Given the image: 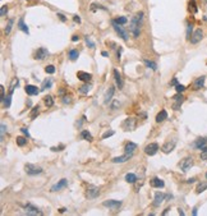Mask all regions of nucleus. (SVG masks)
Returning <instances> with one entry per match:
<instances>
[{
    "mask_svg": "<svg viewBox=\"0 0 207 216\" xmlns=\"http://www.w3.org/2000/svg\"><path fill=\"white\" fill-rule=\"evenodd\" d=\"M101 55H102V56H108L109 54H108V53H106V51H102V53H101Z\"/></svg>",
    "mask_w": 207,
    "mask_h": 216,
    "instance_id": "60",
    "label": "nucleus"
},
{
    "mask_svg": "<svg viewBox=\"0 0 207 216\" xmlns=\"http://www.w3.org/2000/svg\"><path fill=\"white\" fill-rule=\"evenodd\" d=\"M192 214H193L194 216L197 215V207H194V208H193V212H192Z\"/></svg>",
    "mask_w": 207,
    "mask_h": 216,
    "instance_id": "58",
    "label": "nucleus"
},
{
    "mask_svg": "<svg viewBox=\"0 0 207 216\" xmlns=\"http://www.w3.org/2000/svg\"><path fill=\"white\" fill-rule=\"evenodd\" d=\"M175 90H176V92H183V91L185 90V87H184L183 84H179V83H178V84L175 86Z\"/></svg>",
    "mask_w": 207,
    "mask_h": 216,
    "instance_id": "45",
    "label": "nucleus"
},
{
    "mask_svg": "<svg viewBox=\"0 0 207 216\" xmlns=\"http://www.w3.org/2000/svg\"><path fill=\"white\" fill-rule=\"evenodd\" d=\"M192 165H193V159L188 156V157H184V159L179 162V168L185 173V171H188L192 168Z\"/></svg>",
    "mask_w": 207,
    "mask_h": 216,
    "instance_id": "3",
    "label": "nucleus"
},
{
    "mask_svg": "<svg viewBox=\"0 0 207 216\" xmlns=\"http://www.w3.org/2000/svg\"><path fill=\"white\" fill-rule=\"evenodd\" d=\"M64 102H65V104H69L70 102V99H69V96H64Z\"/></svg>",
    "mask_w": 207,
    "mask_h": 216,
    "instance_id": "53",
    "label": "nucleus"
},
{
    "mask_svg": "<svg viewBox=\"0 0 207 216\" xmlns=\"http://www.w3.org/2000/svg\"><path fill=\"white\" fill-rule=\"evenodd\" d=\"M206 179H207V173H206Z\"/></svg>",
    "mask_w": 207,
    "mask_h": 216,
    "instance_id": "61",
    "label": "nucleus"
},
{
    "mask_svg": "<svg viewBox=\"0 0 207 216\" xmlns=\"http://www.w3.org/2000/svg\"><path fill=\"white\" fill-rule=\"evenodd\" d=\"M206 143H207V138H199L193 143V147L198 148V150H202L203 147H206Z\"/></svg>",
    "mask_w": 207,
    "mask_h": 216,
    "instance_id": "20",
    "label": "nucleus"
},
{
    "mask_svg": "<svg viewBox=\"0 0 207 216\" xmlns=\"http://www.w3.org/2000/svg\"><path fill=\"white\" fill-rule=\"evenodd\" d=\"M143 63L146 64V65H147L148 68H151L152 70H156V69H157V65H156V64H155L153 61H150V60H146V59H145Z\"/></svg>",
    "mask_w": 207,
    "mask_h": 216,
    "instance_id": "33",
    "label": "nucleus"
},
{
    "mask_svg": "<svg viewBox=\"0 0 207 216\" xmlns=\"http://www.w3.org/2000/svg\"><path fill=\"white\" fill-rule=\"evenodd\" d=\"M119 105H120V104H119V101H114V102H113V105H111V107H113V109H116V107H118Z\"/></svg>",
    "mask_w": 207,
    "mask_h": 216,
    "instance_id": "50",
    "label": "nucleus"
},
{
    "mask_svg": "<svg viewBox=\"0 0 207 216\" xmlns=\"http://www.w3.org/2000/svg\"><path fill=\"white\" fill-rule=\"evenodd\" d=\"M18 28L20 31H23L26 35L30 33V30H28V27L24 24V17H20L19 20H18Z\"/></svg>",
    "mask_w": 207,
    "mask_h": 216,
    "instance_id": "19",
    "label": "nucleus"
},
{
    "mask_svg": "<svg viewBox=\"0 0 207 216\" xmlns=\"http://www.w3.org/2000/svg\"><path fill=\"white\" fill-rule=\"evenodd\" d=\"M6 12H8V6H6V5H3V6H2V10H0V16H2V17H5Z\"/></svg>",
    "mask_w": 207,
    "mask_h": 216,
    "instance_id": "44",
    "label": "nucleus"
},
{
    "mask_svg": "<svg viewBox=\"0 0 207 216\" xmlns=\"http://www.w3.org/2000/svg\"><path fill=\"white\" fill-rule=\"evenodd\" d=\"M150 184H151V187H153V188H161V187H164V182L159 178H152Z\"/></svg>",
    "mask_w": 207,
    "mask_h": 216,
    "instance_id": "22",
    "label": "nucleus"
},
{
    "mask_svg": "<svg viewBox=\"0 0 207 216\" xmlns=\"http://www.w3.org/2000/svg\"><path fill=\"white\" fill-rule=\"evenodd\" d=\"M90 88H91V86H90V84H83L78 91H79L81 93H87V92L90 91Z\"/></svg>",
    "mask_w": 207,
    "mask_h": 216,
    "instance_id": "38",
    "label": "nucleus"
},
{
    "mask_svg": "<svg viewBox=\"0 0 207 216\" xmlns=\"http://www.w3.org/2000/svg\"><path fill=\"white\" fill-rule=\"evenodd\" d=\"M78 40H79V37H78V36H73V37H72V41H73V42H77Z\"/></svg>",
    "mask_w": 207,
    "mask_h": 216,
    "instance_id": "57",
    "label": "nucleus"
},
{
    "mask_svg": "<svg viewBox=\"0 0 207 216\" xmlns=\"http://www.w3.org/2000/svg\"><path fill=\"white\" fill-rule=\"evenodd\" d=\"M5 131H6V125L3 123L2 124V140L4 138V134H5Z\"/></svg>",
    "mask_w": 207,
    "mask_h": 216,
    "instance_id": "49",
    "label": "nucleus"
},
{
    "mask_svg": "<svg viewBox=\"0 0 207 216\" xmlns=\"http://www.w3.org/2000/svg\"><path fill=\"white\" fill-rule=\"evenodd\" d=\"M142 19H143V13H138L137 16H134L131 20L129 24V31L133 35V37H138L139 32H141V24H142Z\"/></svg>",
    "mask_w": 207,
    "mask_h": 216,
    "instance_id": "1",
    "label": "nucleus"
},
{
    "mask_svg": "<svg viewBox=\"0 0 207 216\" xmlns=\"http://www.w3.org/2000/svg\"><path fill=\"white\" fill-rule=\"evenodd\" d=\"M45 72H46L47 74H54L55 73V67L54 65H47L45 68Z\"/></svg>",
    "mask_w": 207,
    "mask_h": 216,
    "instance_id": "41",
    "label": "nucleus"
},
{
    "mask_svg": "<svg viewBox=\"0 0 207 216\" xmlns=\"http://www.w3.org/2000/svg\"><path fill=\"white\" fill-rule=\"evenodd\" d=\"M111 23H113V27H114V30L116 31V33H119V36L122 37L124 41H127L128 40V33H127V31H124L123 30V27H122V24H118L115 20H111Z\"/></svg>",
    "mask_w": 207,
    "mask_h": 216,
    "instance_id": "4",
    "label": "nucleus"
},
{
    "mask_svg": "<svg viewBox=\"0 0 207 216\" xmlns=\"http://www.w3.org/2000/svg\"><path fill=\"white\" fill-rule=\"evenodd\" d=\"M113 95H114V87H109L108 92H106V95H105V102H106V104H108L110 100H111Z\"/></svg>",
    "mask_w": 207,
    "mask_h": 216,
    "instance_id": "28",
    "label": "nucleus"
},
{
    "mask_svg": "<svg viewBox=\"0 0 207 216\" xmlns=\"http://www.w3.org/2000/svg\"><path fill=\"white\" fill-rule=\"evenodd\" d=\"M86 42H87V45H88L91 49H94V47H95V44H94V42H92L88 37H86Z\"/></svg>",
    "mask_w": 207,
    "mask_h": 216,
    "instance_id": "46",
    "label": "nucleus"
},
{
    "mask_svg": "<svg viewBox=\"0 0 207 216\" xmlns=\"http://www.w3.org/2000/svg\"><path fill=\"white\" fill-rule=\"evenodd\" d=\"M63 148H64V146H59V147H51V150H53V151H58V150H59V151H61Z\"/></svg>",
    "mask_w": 207,
    "mask_h": 216,
    "instance_id": "52",
    "label": "nucleus"
},
{
    "mask_svg": "<svg viewBox=\"0 0 207 216\" xmlns=\"http://www.w3.org/2000/svg\"><path fill=\"white\" fill-rule=\"evenodd\" d=\"M115 22L118 23V24H125L127 22H128V19L125 18V17H119V18H116V19H114Z\"/></svg>",
    "mask_w": 207,
    "mask_h": 216,
    "instance_id": "39",
    "label": "nucleus"
},
{
    "mask_svg": "<svg viewBox=\"0 0 207 216\" xmlns=\"http://www.w3.org/2000/svg\"><path fill=\"white\" fill-rule=\"evenodd\" d=\"M24 90H26V92H27V95H30V96H32V95H37V93L40 92L39 88L36 87V86H33V84H27Z\"/></svg>",
    "mask_w": 207,
    "mask_h": 216,
    "instance_id": "17",
    "label": "nucleus"
},
{
    "mask_svg": "<svg viewBox=\"0 0 207 216\" xmlns=\"http://www.w3.org/2000/svg\"><path fill=\"white\" fill-rule=\"evenodd\" d=\"M78 55H79V54H78L77 50H70V51H69V58H70V60H76L77 58H78Z\"/></svg>",
    "mask_w": 207,
    "mask_h": 216,
    "instance_id": "35",
    "label": "nucleus"
},
{
    "mask_svg": "<svg viewBox=\"0 0 207 216\" xmlns=\"http://www.w3.org/2000/svg\"><path fill=\"white\" fill-rule=\"evenodd\" d=\"M10 101H12V93H9L8 96L3 99V104H4V107H9V106H10Z\"/></svg>",
    "mask_w": 207,
    "mask_h": 216,
    "instance_id": "31",
    "label": "nucleus"
},
{
    "mask_svg": "<svg viewBox=\"0 0 207 216\" xmlns=\"http://www.w3.org/2000/svg\"><path fill=\"white\" fill-rule=\"evenodd\" d=\"M132 156H133V154H128V152H125L123 156H119V157H114V159H113V162H125V161H128V160H129Z\"/></svg>",
    "mask_w": 207,
    "mask_h": 216,
    "instance_id": "14",
    "label": "nucleus"
},
{
    "mask_svg": "<svg viewBox=\"0 0 207 216\" xmlns=\"http://www.w3.org/2000/svg\"><path fill=\"white\" fill-rule=\"evenodd\" d=\"M125 181L128 183H134L135 181H137V175L133 174V173H128V174L125 175Z\"/></svg>",
    "mask_w": 207,
    "mask_h": 216,
    "instance_id": "27",
    "label": "nucleus"
},
{
    "mask_svg": "<svg viewBox=\"0 0 207 216\" xmlns=\"http://www.w3.org/2000/svg\"><path fill=\"white\" fill-rule=\"evenodd\" d=\"M20 131H22V133H24L27 137H30V133H28V131H27L26 128H20Z\"/></svg>",
    "mask_w": 207,
    "mask_h": 216,
    "instance_id": "51",
    "label": "nucleus"
},
{
    "mask_svg": "<svg viewBox=\"0 0 207 216\" xmlns=\"http://www.w3.org/2000/svg\"><path fill=\"white\" fill-rule=\"evenodd\" d=\"M164 198H165V194L161 193V192H156V194H155V201H153V206H156V207L160 206V205L162 203Z\"/></svg>",
    "mask_w": 207,
    "mask_h": 216,
    "instance_id": "15",
    "label": "nucleus"
},
{
    "mask_svg": "<svg viewBox=\"0 0 207 216\" xmlns=\"http://www.w3.org/2000/svg\"><path fill=\"white\" fill-rule=\"evenodd\" d=\"M174 100H175V104H174V109H179V106H180V104L183 102V100H184V97L182 96V95H176V96H174Z\"/></svg>",
    "mask_w": 207,
    "mask_h": 216,
    "instance_id": "25",
    "label": "nucleus"
},
{
    "mask_svg": "<svg viewBox=\"0 0 207 216\" xmlns=\"http://www.w3.org/2000/svg\"><path fill=\"white\" fill-rule=\"evenodd\" d=\"M170 84H171V86H176V84H178V81H176V78H174V80L170 82Z\"/></svg>",
    "mask_w": 207,
    "mask_h": 216,
    "instance_id": "55",
    "label": "nucleus"
},
{
    "mask_svg": "<svg viewBox=\"0 0 207 216\" xmlns=\"http://www.w3.org/2000/svg\"><path fill=\"white\" fill-rule=\"evenodd\" d=\"M194 181H196V179H194V178H190V179H189V181H188V183H193Z\"/></svg>",
    "mask_w": 207,
    "mask_h": 216,
    "instance_id": "59",
    "label": "nucleus"
},
{
    "mask_svg": "<svg viewBox=\"0 0 207 216\" xmlns=\"http://www.w3.org/2000/svg\"><path fill=\"white\" fill-rule=\"evenodd\" d=\"M81 137L83 140H86V141H92V136H91V133L88 132V131H82V133H81Z\"/></svg>",
    "mask_w": 207,
    "mask_h": 216,
    "instance_id": "29",
    "label": "nucleus"
},
{
    "mask_svg": "<svg viewBox=\"0 0 207 216\" xmlns=\"http://www.w3.org/2000/svg\"><path fill=\"white\" fill-rule=\"evenodd\" d=\"M190 32H192V24L189 23L188 24V30H187V39H190V36H192Z\"/></svg>",
    "mask_w": 207,
    "mask_h": 216,
    "instance_id": "48",
    "label": "nucleus"
},
{
    "mask_svg": "<svg viewBox=\"0 0 207 216\" xmlns=\"http://www.w3.org/2000/svg\"><path fill=\"white\" fill-rule=\"evenodd\" d=\"M24 210H26V214L27 215H41V211L39 210V208H36L35 206H32V205H26V207H24Z\"/></svg>",
    "mask_w": 207,
    "mask_h": 216,
    "instance_id": "11",
    "label": "nucleus"
},
{
    "mask_svg": "<svg viewBox=\"0 0 207 216\" xmlns=\"http://www.w3.org/2000/svg\"><path fill=\"white\" fill-rule=\"evenodd\" d=\"M157 151H159V145H157V143H155V142L150 143V145H147L145 147V154L148 155V156H153Z\"/></svg>",
    "mask_w": 207,
    "mask_h": 216,
    "instance_id": "6",
    "label": "nucleus"
},
{
    "mask_svg": "<svg viewBox=\"0 0 207 216\" xmlns=\"http://www.w3.org/2000/svg\"><path fill=\"white\" fill-rule=\"evenodd\" d=\"M206 189H207V182H201V183H198L197 188H196V192L197 193H202Z\"/></svg>",
    "mask_w": 207,
    "mask_h": 216,
    "instance_id": "26",
    "label": "nucleus"
},
{
    "mask_svg": "<svg viewBox=\"0 0 207 216\" xmlns=\"http://www.w3.org/2000/svg\"><path fill=\"white\" fill-rule=\"evenodd\" d=\"M100 194V189L96 188V187H90L88 191H87V197L88 198H96Z\"/></svg>",
    "mask_w": 207,
    "mask_h": 216,
    "instance_id": "18",
    "label": "nucleus"
},
{
    "mask_svg": "<svg viewBox=\"0 0 207 216\" xmlns=\"http://www.w3.org/2000/svg\"><path fill=\"white\" fill-rule=\"evenodd\" d=\"M113 73H114V77H115V81H116V84H118V87L119 88H123V80H122V76H120V73L116 70V69H114L113 70Z\"/></svg>",
    "mask_w": 207,
    "mask_h": 216,
    "instance_id": "21",
    "label": "nucleus"
},
{
    "mask_svg": "<svg viewBox=\"0 0 207 216\" xmlns=\"http://www.w3.org/2000/svg\"><path fill=\"white\" fill-rule=\"evenodd\" d=\"M203 39V31L201 30V28H198V30H196L194 32H193V35L190 36V42L192 44H198L199 41H201Z\"/></svg>",
    "mask_w": 207,
    "mask_h": 216,
    "instance_id": "5",
    "label": "nucleus"
},
{
    "mask_svg": "<svg viewBox=\"0 0 207 216\" xmlns=\"http://www.w3.org/2000/svg\"><path fill=\"white\" fill-rule=\"evenodd\" d=\"M27 143V138L24 137H17V145L18 146H24Z\"/></svg>",
    "mask_w": 207,
    "mask_h": 216,
    "instance_id": "34",
    "label": "nucleus"
},
{
    "mask_svg": "<svg viewBox=\"0 0 207 216\" xmlns=\"http://www.w3.org/2000/svg\"><path fill=\"white\" fill-rule=\"evenodd\" d=\"M24 170L28 175H37V174H41L42 173V169L40 166H37V165H35V164H26Z\"/></svg>",
    "mask_w": 207,
    "mask_h": 216,
    "instance_id": "2",
    "label": "nucleus"
},
{
    "mask_svg": "<svg viewBox=\"0 0 207 216\" xmlns=\"http://www.w3.org/2000/svg\"><path fill=\"white\" fill-rule=\"evenodd\" d=\"M201 159H202V160H207V147H203V148H202Z\"/></svg>",
    "mask_w": 207,
    "mask_h": 216,
    "instance_id": "43",
    "label": "nucleus"
},
{
    "mask_svg": "<svg viewBox=\"0 0 207 216\" xmlns=\"http://www.w3.org/2000/svg\"><path fill=\"white\" fill-rule=\"evenodd\" d=\"M168 118V113H166V110H161L157 115H156V121L157 123H160V121H164Z\"/></svg>",
    "mask_w": 207,
    "mask_h": 216,
    "instance_id": "24",
    "label": "nucleus"
},
{
    "mask_svg": "<svg viewBox=\"0 0 207 216\" xmlns=\"http://www.w3.org/2000/svg\"><path fill=\"white\" fill-rule=\"evenodd\" d=\"M105 207H109L110 210H114V211H116L119 210V207L122 206V202L120 201H114V199H109V201H105V202L102 203Z\"/></svg>",
    "mask_w": 207,
    "mask_h": 216,
    "instance_id": "7",
    "label": "nucleus"
},
{
    "mask_svg": "<svg viewBox=\"0 0 207 216\" xmlns=\"http://www.w3.org/2000/svg\"><path fill=\"white\" fill-rule=\"evenodd\" d=\"M58 17H59V18H60V19L63 20V22H65V20H67V18H65V17H64V16H63V14H61V13H59V14H58Z\"/></svg>",
    "mask_w": 207,
    "mask_h": 216,
    "instance_id": "54",
    "label": "nucleus"
},
{
    "mask_svg": "<svg viewBox=\"0 0 207 216\" xmlns=\"http://www.w3.org/2000/svg\"><path fill=\"white\" fill-rule=\"evenodd\" d=\"M77 77H78V80H81V81H83V82H90L91 78H92V76H91L90 73H87V72H82V70L78 72Z\"/></svg>",
    "mask_w": 207,
    "mask_h": 216,
    "instance_id": "12",
    "label": "nucleus"
},
{
    "mask_svg": "<svg viewBox=\"0 0 207 216\" xmlns=\"http://www.w3.org/2000/svg\"><path fill=\"white\" fill-rule=\"evenodd\" d=\"M39 113H40V110H39V106H35L33 109H32V111H31V115H30L31 119H35V118H36L37 115H39Z\"/></svg>",
    "mask_w": 207,
    "mask_h": 216,
    "instance_id": "36",
    "label": "nucleus"
},
{
    "mask_svg": "<svg viewBox=\"0 0 207 216\" xmlns=\"http://www.w3.org/2000/svg\"><path fill=\"white\" fill-rule=\"evenodd\" d=\"M47 54H49V51H47L45 47H40V49H37L36 54H35V59L42 60V59H45V58L47 56Z\"/></svg>",
    "mask_w": 207,
    "mask_h": 216,
    "instance_id": "9",
    "label": "nucleus"
},
{
    "mask_svg": "<svg viewBox=\"0 0 207 216\" xmlns=\"http://www.w3.org/2000/svg\"><path fill=\"white\" fill-rule=\"evenodd\" d=\"M73 19H74V22H78V23L81 22V18H79V17H77V16H74V18H73Z\"/></svg>",
    "mask_w": 207,
    "mask_h": 216,
    "instance_id": "56",
    "label": "nucleus"
},
{
    "mask_svg": "<svg viewBox=\"0 0 207 216\" xmlns=\"http://www.w3.org/2000/svg\"><path fill=\"white\" fill-rule=\"evenodd\" d=\"M205 81H206V77H205V76L198 77L197 80L193 82V88H194V90H199V88H202V87H203V84H205Z\"/></svg>",
    "mask_w": 207,
    "mask_h": 216,
    "instance_id": "13",
    "label": "nucleus"
},
{
    "mask_svg": "<svg viewBox=\"0 0 207 216\" xmlns=\"http://www.w3.org/2000/svg\"><path fill=\"white\" fill-rule=\"evenodd\" d=\"M189 9L192 10V12H193V13H196L197 12V6H196V2H194V0H190V3H189Z\"/></svg>",
    "mask_w": 207,
    "mask_h": 216,
    "instance_id": "42",
    "label": "nucleus"
},
{
    "mask_svg": "<svg viewBox=\"0 0 207 216\" xmlns=\"http://www.w3.org/2000/svg\"><path fill=\"white\" fill-rule=\"evenodd\" d=\"M135 148H137V145H135V143H133V142H129V143H127V145H125V152H128V154H134Z\"/></svg>",
    "mask_w": 207,
    "mask_h": 216,
    "instance_id": "23",
    "label": "nucleus"
},
{
    "mask_svg": "<svg viewBox=\"0 0 207 216\" xmlns=\"http://www.w3.org/2000/svg\"><path fill=\"white\" fill-rule=\"evenodd\" d=\"M123 127L125 129H134L135 128V119L134 118H128L124 120L123 123Z\"/></svg>",
    "mask_w": 207,
    "mask_h": 216,
    "instance_id": "16",
    "label": "nucleus"
},
{
    "mask_svg": "<svg viewBox=\"0 0 207 216\" xmlns=\"http://www.w3.org/2000/svg\"><path fill=\"white\" fill-rule=\"evenodd\" d=\"M68 185V181L67 179H60V182H58L56 184H54L51 187V192H56V191H60L61 188H65Z\"/></svg>",
    "mask_w": 207,
    "mask_h": 216,
    "instance_id": "10",
    "label": "nucleus"
},
{
    "mask_svg": "<svg viewBox=\"0 0 207 216\" xmlns=\"http://www.w3.org/2000/svg\"><path fill=\"white\" fill-rule=\"evenodd\" d=\"M175 143H176V140L174 138V140H171V142L170 141H168L165 145L162 146V151L165 154H169V152H171V151L174 150V147H175Z\"/></svg>",
    "mask_w": 207,
    "mask_h": 216,
    "instance_id": "8",
    "label": "nucleus"
},
{
    "mask_svg": "<svg viewBox=\"0 0 207 216\" xmlns=\"http://www.w3.org/2000/svg\"><path fill=\"white\" fill-rule=\"evenodd\" d=\"M13 23H14V19H9L8 20V24L5 27V35H9L10 31H12V27H13Z\"/></svg>",
    "mask_w": 207,
    "mask_h": 216,
    "instance_id": "32",
    "label": "nucleus"
},
{
    "mask_svg": "<svg viewBox=\"0 0 207 216\" xmlns=\"http://www.w3.org/2000/svg\"><path fill=\"white\" fill-rule=\"evenodd\" d=\"M114 134V131H108L104 136H102V140H105V138H108V137H110V136H113Z\"/></svg>",
    "mask_w": 207,
    "mask_h": 216,
    "instance_id": "47",
    "label": "nucleus"
},
{
    "mask_svg": "<svg viewBox=\"0 0 207 216\" xmlns=\"http://www.w3.org/2000/svg\"><path fill=\"white\" fill-rule=\"evenodd\" d=\"M51 83H53V81L51 80H45L44 81V83H42V91L44 90H46V88H50V86H51Z\"/></svg>",
    "mask_w": 207,
    "mask_h": 216,
    "instance_id": "37",
    "label": "nucleus"
},
{
    "mask_svg": "<svg viewBox=\"0 0 207 216\" xmlns=\"http://www.w3.org/2000/svg\"><path fill=\"white\" fill-rule=\"evenodd\" d=\"M44 102H45V105H46L47 107H51V106L54 105V100H53V97H51V96H45V99H44Z\"/></svg>",
    "mask_w": 207,
    "mask_h": 216,
    "instance_id": "30",
    "label": "nucleus"
},
{
    "mask_svg": "<svg viewBox=\"0 0 207 216\" xmlns=\"http://www.w3.org/2000/svg\"><path fill=\"white\" fill-rule=\"evenodd\" d=\"M16 86H18V78H14L12 84H10V90H9V93H13L14 88H16Z\"/></svg>",
    "mask_w": 207,
    "mask_h": 216,
    "instance_id": "40",
    "label": "nucleus"
}]
</instances>
